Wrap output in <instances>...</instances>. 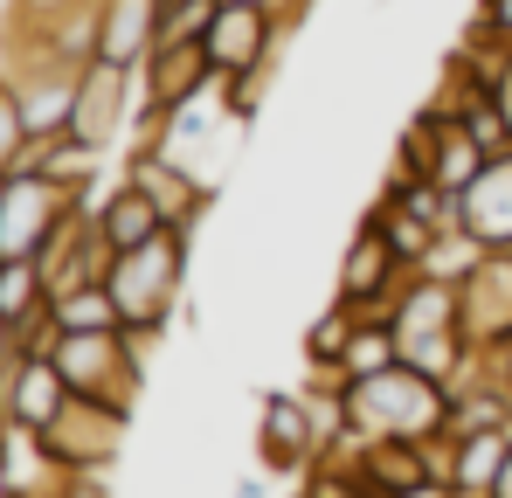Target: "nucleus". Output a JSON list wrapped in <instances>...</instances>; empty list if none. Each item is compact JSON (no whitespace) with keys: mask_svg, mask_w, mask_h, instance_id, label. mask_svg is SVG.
Returning <instances> with one entry per match:
<instances>
[{"mask_svg":"<svg viewBox=\"0 0 512 498\" xmlns=\"http://www.w3.org/2000/svg\"><path fill=\"white\" fill-rule=\"evenodd\" d=\"M340 422H346V443H381V436L423 443L436 429H450V381L395 360L381 374L340 381Z\"/></svg>","mask_w":512,"mask_h":498,"instance_id":"obj_1","label":"nucleus"},{"mask_svg":"<svg viewBox=\"0 0 512 498\" xmlns=\"http://www.w3.org/2000/svg\"><path fill=\"white\" fill-rule=\"evenodd\" d=\"M388 326H395L402 360L423 367V374H436V381H450V388H457V374H464L471 353H478V346L464 339V319H457V284L423 277V270L402 277V291H395V305H388Z\"/></svg>","mask_w":512,"mask_h":498,"instance_id":"obj_2","label":"nucleus"},{"mask_svg":"<svg viewBox=\"0 0 512 498\" xmlns=\"http://www.w3.org/2000/svg\"><path fill=\"white\" fill-rule=\"evenodd\" d=\"M160 332H56V367L70 381V395H90V402H111V409H132L139 388H146V353H153Z\"/></svg>","mask_w":512,"mask_h":498,"instance_id":"obj_3","label":"nucleus"},{"mask_svg":"<svg viewBox=\"0 0 512 498\" xmlns=\"http://www.w3.org/2000/svg\"><path fill=\"white\" fill-rule=\"evenodd\" d=\"M187 243H194V229H160L153 243L111 256L104 284H111L118 319L132 332H167L173 298H180V284H187Z\"/></svg>","mask_w":512,"mask_h":498,"instance_id":"obj_4","label":"nucleus"},{"mask_svg":"<svg viewBox=\"0 0 512 498\" xmlns=\"http://www.w3.org/2000/svg\"><path fill=\"white\" fill-rule=\"evenodd\" d=\"M284 21L277 14H263V7H250V0H222L215 7V21H208V35H201V49H208V63H215V77L222 83H270V70H277V56H284Z\"/></svg>","mask_w":512,"mask_h":498,"instance_id":"obj_5","label":"nucleus"},{"mask_svg":"<svg viewBox=\"0 0 512 498\" xmlns=\"http://www.w3.org/2000/svg\"><path fill=\"white\" fill-rule=\"evenodd\" d=\"M90 194L63 187L56 173H7L0 180V256H35Z\"/></svg>","mask_w":512,"mask_h":498,"instance_id":"obj_6","label":"nucleus"},{"mask_svg":"<svg viewBox=\"0 0 512 498\" xmlns=\"http://www.w3.org/2000/svg\"><path fill=\"white\" fill-rule=\"evenodd\" d=\"M125 422H132V409L70 395L49 429H35L42 464H49V471H111V457H118V443H125Z\"/></svg>","mask_w":512,"mask_h":498,"instance_id":"obj_7","label":"nucleus"},{"mask_svg":"<svg viewBox=\"0 0 512 498\" xmlns=\"http://www.w3.org/2000/svg\"><path fill=\"white\" fill-rule=\"evenodd\" d=\"M416 263L402 256V249L388 243V229L367 215L360 229H353V249L340 256V305H353V312H374V319H388V305H395V291H402V277H409Z\"/></svg>","mask_w":512,"mask_h":498,"instance_id":"obj_8","label":"nucleus"},{"mask_svg":"<svg viewBox=\"0 0 512 498\" xmlns=\"http://www.w3.org/2000/svg\"><path fill=\"white\" fill-rule=\"evenodd\" d=\"M77 63H56V56H14V70H7V97H14V111H21V132L28 139H56V132H70V111H77Z\"/></svg>","mask_w":512,"mask_h":498,"instance_id":"obj_9","label":"nucleus"},{"mask_svg":"<svg viewBox=\"0 0 512 498\" xmlns=\"http://www.w3.org/2000/svg\"><path fill=\"white\" fill-rule=\"evenodd\" d=\"M139 125V70H118L104 56H90L77 77V111H70V139L84 146H118V132Z\"/></svg>","mask_w":512,"mask_h":498,"instance_id":"obj_10","label":"nucleus"},{"mask_svg":"<svg viewBox=\"0 0 512 498\" xmlns=\"http://www.w3.org/2000/svg\"><path fill=\"white\" fill-rule=\"evenodd\" d=\"M326 450H333V436H326V422L312 415L305 395H263V415H256V457H263V471L305 478Z\"/></svg>","mask_w":512,"mask_h":498,"instance_id":"obj_11","label":"nucleus"},{"mask_svg":"<svg viewBox=\"0 0 512 498\" xmlns=\"http://www.w3.org/2000/svg\"><path fill=\"white\" fill-rule=\"evenodd\" d=\"M208 83H215V63H208L201 42H160V49L139 63V132H153L160 111L201 97Z\"/></svg>","mask_w":512,"mask_h":498,"instance_id":"obj_12","label":"nucleus"},{"mask_svg":"<svg viewBox=\"0 0 512 498\" xmlns=\"http://www.w3.org/2000/svg\"><path fill=\"white\" fill-rule=\"evenodd\" d=\"M457 319L471 346H506L512 339V249H485L478 270L457 284Z\"/></svg>","mask_w":512,"mask_h":498,"instance_id":"obj_13","label":"nucleus"},{"mask_svg":"<svg viewBox=\"0 0 512 498\" xmlns=\"http://www.w3.org/2000/svg\"><path fill=\"white\" fill-rule=\"evenodd\" d=\"M70 402V381H63V367L49 360V353H21L7 374H0V415L14 422V429H49L56 415Z\"/></svg>","mask_w":512,"mask_h":498,"instance_id":"obj_14","label":"nucleus"},{"mask_svg":"<svg viewBox=\"0 0 512 498\" xmlns=\"http://www.w3.org/2000/svg\"><path fill=\"white\" fill-rule=\"evenodd\" d=\"M125 180H132L160 215H167V229H194V222L208 215V187H201L194 173H180L173 160H160L153 146H139V153L125 160Z\"/></svg>","mask_w":512,"mask_h":498,"instance_id":"obj_15","label":"nucleus"},{"mask_svg":"<svg viewBox=\"0 0 512 498\" xmlns=\"http://www.w3.org/2000/svg\"><path fill=\"white\" fill-rule=\"evenodd\" d=\"M160 42V0H97V56L139 70Z\"/></svg>","mask_w":512,"mask_h":498,"instance_id":"obj_16","label":"nucleus"},{"mask_svg":"<svg viewBox=\"0 0 512 498\" xmlns=\"http://www.w3.org/2000/svg\"><path fill=\"white\" fill-rule=\"evenodd\" d=\"M457 201H464V229H471L478 243L485 249H512V153L485 166Z\"/></svg>","mask_w":512,"mask_h":498,"instance_id":"obj_17","label":"nucleus"},{"mask_svg":"<svg viewBox=\"0 0 512 498\" xmlns=\"http://www.w3.org/2000/svg\"><path fill=\"white\" fill-rule=\"evenodd\" d=\"M90 215H97V229H104V243H111V249H139V243H153V236L167 229V215H160L132 180L90 194Z\"/></svg>","mask_w":512,"mask_h":498,"instance_id":"obj_18","label":"nucleus"},{"mask_svg":"<svg viewBox=\"0 0 512 498\" xmlns=\"http://www.w3.org/2000/svg\"><path fill=\"white\" fill-rule=\"evenodd\" d=\"M436 118V132H429V166L423 180H436V187H450V194H464L485 166H492V153L471 139V125L464 118H443V111H429Z\"/></svg>","mask_w":512,"mask_h":498,"instance_id":"obj_19","label":"nucleus"},{"mask_svg":"<svg viewBox=\"0 0 512 498\" xmlns=\"http://www.w3.org/2000/svg\"><path fill=\"white\" fill-rule=\"evenodd\" d=\"M353 471L367 478V492H381V498H402V492H416V485H429L423 443H402V436L353 443Z\"/></svg>","mask_w":512,"mask_h":498,"instance_id":"obj_20","label":"nucleus"},{"mask_svg":"<svg viewBox=\"0 0 512 498\" xmlns=\"http://www.w3.org/2000/svg\"><path fill=\"white\" fill-rule=\"evenodd\" d=\"M506 450H512L506 422H499V429H471V436H457V478H450V485H464V492H492Z\"/></svg>","mask_w":512,"mask_h":498,"instance_id":"obj_21","label":"nucleus"},{"mask_svg":"<svg viewBox=\"0 0 512 498\" xmlns=\"http://www.w3.org/2000/svg\"><path fill=\"white\" fill-rule=\"evenodd\" d=\"M395 360H402L395 326H388V319H374V312H360V326H353V339H346V353H340V381L381 374V367H395Z\"/></svg>","mask_w":512,"mask_h":498,"instance_id":"obj_22","label":"nucleus"},{"mask_svg":"<svg viewBox=\"0 0 512 498\" xmlns=\"http://www.w3.org/2000/svg\"><path fill=\"white\" fill-rule=\"evenodd\" d=\"M49 305H56V326H63V332H111V326H125L111 284H77V291H63V298H49Z\"/></svg>","mask_w":512,"mask_h":498,"instance_id":"obj_23","label":"nucleus"},{"mask_svg":"<svg viewBox=\"0 0 512 498\" xmlns=\"http://www.w3.org/2000/svg\"><path fill=\"white\" fill-rule=\"evenodd\" d=\"M49 305V284H42V270H35V256H0V319H28V312H42Z\"/></svg>","mask_w":512,"mask_h":498,"instance_id":"obj_24","label":"nucleus"},{"mask_svg":"<svg viewBox=\"0 0 512 498\" xmlns=\"http://www.w3.org/2000/svg\"><path fill=\"white\" fill-rule=\"evenodd\" d=\"M353 326H360V312L333 298V312H326V319H312V332H305V367L340 374V353H346V339H353Z\"/></svg>","mask_w":512,"mask_h":498,"instance_id":"obj_25","label":"nucleus"},{"mask_svg":"<svg viewBox=\"0 0 512 498\" xmlns=\"http://www.w3.org/2000/svg\"><path fill=\"white\" fill-rule=\"evenodd\" d=\"M367 215H374V222H381V229H388V243L402 249V256H409V263H423L429 249H436V229H429L423 215H409V208H402V201H388V194H381V201H374V208H367Z\"/></svg>","mask_w":512,"mask_h":498,"instance_id":"obj_26","label":"nucleus"},{"mask_svg":"<svg viewBox=\"0 0 512 498\" xmlns=\"http://www.w3.org/2000/svg\"><path fill=\"white\" fill-rule=\"evenodd\" d=\"M21 111H14V97H7V83H0V180H7V166H14V153H21Z\"/></svg>","mask_w":512,"mask_h":498,"instance_id":"obj_27","label":"nucleus"},{"mask_svg":"<svg viewBox=\"0 0 512 498\" xmlns=\"http://www.w3.org/2000/svg\"><path fill=\"white\" fill-rule=\"evenodd\" d=\"M56 492L63 498H111L104 492V471H56Z\"/></svg>","mask_w":512,"mask_h":498,"instance_id":"obj_28","label":"nucleus"},{"mask_svg":"<svg viewBox=\"0 0 512 498\" xmlns=\"http://www.w3.org/2000/svg\"><path fill=\"white\" fill-rule=\"evenodd\" d=\"M471 21H485L492 35H512V0H478V14Z\"/></svg>","mask_w":512,"mask_h":498,"instance_id":"obj_29","label":"nucleus"},{"mask_svg":"<svg viewBox=\"0 0 512 498\" xmlns=\"http://www.w3.org/2000/svg\"><path fill=\"white\" fill-rule=\"evenodd\" d=\"M250 7H263V14H277L284 28H298V14H305L312 0H250Z\"/></svg>","mask_w":512,"mask_h":498,"instance_id":"obj_30","label":"nucleus"},{"mask_svg":"<svg viewBox=\"0 0 512 498\" xmlns=\"http://www.w3.org/2000/svg\"><path fill=\"white\" fill-rule=\"evenodd\" d=\"M21 360V339H14V319H0V374Z\"/></svg>","mask_w":512,"mask_h":498,"instance_id":"obj_31","label":"nucleus"},{"mask_svg":"<svg viewBox=\"0 0 512 498\" xmlns=\"http://www.w3.org/2000/svg\"><path fill=\"white\" fill-rule=\"evenodd\" d=\"M492 498H512V450H506V464H499V478H492Z\"/></svg>","mask_w":512,"mask_h":498,"instance_id":"obj_32","label":"nucleus"},{"mask_svg":"<svg viewBox=\"0 0 512 498\" xmlns=\"http://www.w3.org/2000/svg\"><path fill=\"white\" fill-rule=\"evenodd\" d=\"M402 498H450V485H416V492H402Z\"/></svg>","mask_w":512,"mask_h":498,"instance_id":"obj_33","label":"nucleus"},{"mask_svg":"<svg viewBox=\"0 0 512 498\" xmlns=\"http://www.w3.org/2000/svg\"><path fill=\"white\" fill-rule=\"evenodd\" d=\"M236 498H263V485H256V478H250V485H236Z\"/></svg>","mask_w":512,"mask_h":498,"instance_id":"obj_34","label":"nucleus"}]
</instances>
